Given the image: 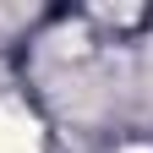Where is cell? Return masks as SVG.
<instances>
[{"label":"cell","instance_id":"7a4b0ae2","mask_svg":"<svg viewBox=\"0 0 153 153\" xmlns=\"http://www.w3.org/2000/svg\"><path fill=\"white\" fill-rule=\"evenodd\" d=\"M126 153H153V148H126Z\"/></svg>","mask_w":153,"mask_h":153},{"label":"cell","instance_id":"6da1fadb","mask_svg":"<svg viewBox=\"0 0 153 153\" xmlns=\"http://www.w3.org/2000/svg\"><path fill=\"white\" fill-rule=\"evenodd\" d=\"M0 153H38V131L27 115H16L0 104Z\"/></svg>","mask_w":153,"mask_h":153}]
</instances>
